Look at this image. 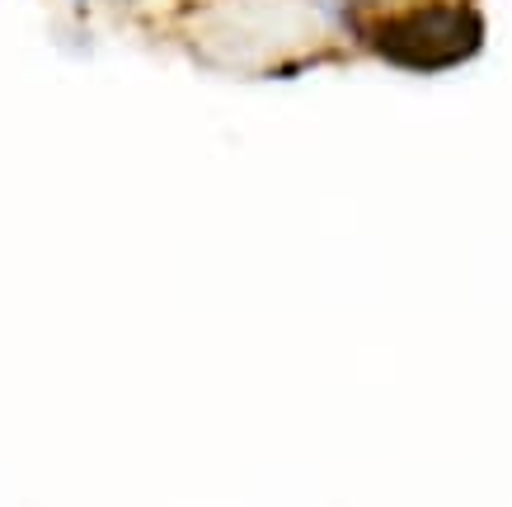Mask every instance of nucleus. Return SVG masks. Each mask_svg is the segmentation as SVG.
Instances as JSON below:
<instances>
[{
  "instance_id": "nucleus-1",
  "label": "nucleus",
  "mask_w": 512,
  "mask_h": 507,
  "mask_svg": "<svg viewBox=\"0 0 512 507\" xmlns=\"http://www.w3.org/2000/svg\"><path fill=\"white\" fill-rule=\"evenodd\" d=\"M484 24L466 5H419L376 24V52L404 71H447L480 52Z\"/></svg>"
},
{
  "instance_id": "nucleus-2",
  "label": "nucleus",
  "mask_w": 512,
  "mask_h": 507,
  "mask_svg": "<svg viewBox=\"0 0 512 507\" xmlns=\"http://www.w3.org/2000/svg\"><path fill=\"white\" fill-rule=\"evenodd\" d=\"M76 5H85V0H76Z\"/></svg>"
}]
</instances>
